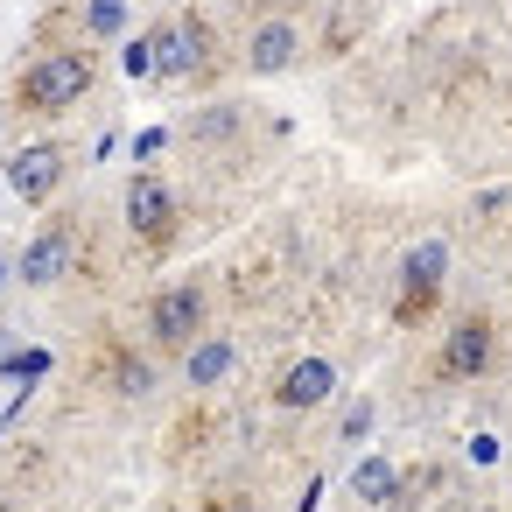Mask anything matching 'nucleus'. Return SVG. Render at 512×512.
Segmentation results:
<instances>
[{"mask_svg": "<svg viewBox=\"0 0 512 512\" xmlns=\"http://www.w3.org/2000/svg\"><path fill=\"white\" fill-rule=\"evenodd\" d=\"M295 57H302V29L295 22H260L253 43H246V71L253 78H281Z\"/></svg>", "mask_w": 512, "mask_h": 512, "instance_id": "obj_10", "label": "nucleus"}, {"mask_svg": "<svg viewBox=\"0 0 512 512\" xmlns=\"http://www.w3.org/2000/svg\"><path fill=\"white\" fill-rule=\"evenodd\" d=\"M64 169H71V148L64 141H29V148L8 155V190L22 204H50L64 190Z\"/></svg>", "mask_w": 512, "mask_h": 512, "instance_id": "obj_6", "label": "nucleus"}, {"mask_svg": "<svg viewBox=\"0 0 512 512\" xmlns=\"http://www.w3.org/2000/svg\"><path fill=\"white\" fill-rule=\"evenodd\" d=\"M239 120H246L239 106H211V113L190 120V134H197V141H225V134H239Z\"/></svg>", "mask_w": 512, "mask_h": 512, "instance_id": "obj_15", "label": "nucleus"}, {"mask_svg": "<svg viewBox=\"0 0 512 512\" xmlns=\"http://www.w3.org/2000/svg\"><path fill=\"white\" fill-rule=\"evenodd\" d=\"M155 78L162 85H197L211 78V22L204 15H176V22H155Z\"/></svg>", "mask_w": 512, "mask_h": 512, "instance_id": "obj_2", "label": "nucleus"}, {"mask_svg": "<svg viewBox=\"0 0 512 512\" xmlns=\"http://www.w3.org/2000/svg\"><path fill=\"white\" fill-rule=\"evenodd\" d=\"M442 274H449V246L442 239H421L407 260H400V302H393V323H421L442 295Z\"/></svg>", "mask_w": 512, "mask_h": 512, "instance_id": "obj_5", "label": "nucleus"}, {"mask_svg": "<svg viewBox=\"0 0 512 512\" xmlns=\"http://www.w3.org/2000/svg\"><path fill=\"white\" fill-rule=\"evenodd\" d=\"M337 393V365L330 358H295L281 379H274V400L288 407V414H302V407H316V400H330Z\"/></svg>", "mask_w": 512, "mask_h": 512, "instance_id": "obj_9", "label": "nucleus"}, {"mask_svg": "<svg viewBox=\"0 0 512 512\" xmlns=\"http://www.w3.org/2000/svg\"><path fill=\"white\" fill-rule=\"evenodd\" d=\"M162 141H169V134H162V127H148V134H141V141H134V155H141V162H148V155H162Z\"/></svg>", "mask_w": 512, "mask_h": 512, "instance_id": "obj_19", "label": "nucleus"}, {"mask_svg": "<svg viewBox=\"0 0 512 512\" xmlns=\"http://www.w3.org/2000/svg\"><path fill=\"white\" fill-rule=\"evenodd\" d=\"M351 491H358L365 505H393V498H400V470H393L386 456H365L358 477H351Z\"/></svg>", "mask_w": 512, "mask_h": 512, "instance_id": "obj_12", "label": "nucleus"}, {"mask_svg": "<svg viewBox=\"0 0 512 512\" xmlns=\"http://www.w3.org/2000/svg\"><path fill=\"white\" fill-rule=\"evenodd\" d=\"M127 78H155V36H134L127 43Z\"/></svg>", "mask_w": 512, "mask_h": 512, "instance_id": "obj_16", "label": "nucleus"}, {"mask_svg": "<svg viewBox=\"0 0 512 512\" xmlns=\"http://www.w3.org/2000/svg\"><path fill=\"white\" fill-rule=\"evenodd\" d=\"M372 435V400H358L351 414H344V442H365Z\"/></svg>", "mask_w": 512, "mask_h": 512, "instance_id": "obj_18", "label": "nucleus"}, {"mask_svg": "<svg viewBox=\"0 0 512 512\" xmlns=\"http://www.w3.org/2000/svg\"><path fill=\"white\" fill-rule=\"evenodd\" d=\"M491 351H498V323L491 316L449 323V337H442V379H477L491 365Z\"/></svg>", "mask_w": 512, "mask_h": 512, "instance_id": "obj_8", "label": "nucleus"}, {"mask_svg": "<svg viewBox=\"0 0 512 512\" xmlns=\"http://www.w3.org/2000/svg\"><path fill=\"white\" fill-rule=\"evenodd\" d=\"M71 260H78V218H50V225L29 239V253L15 260V274H22L29 288H50V281L71 274Z\"/></svg>", "mask_w": 512, "mask_h": 512, "instance_id": "obj_7", "label": "nucleus"}, {"mask_svg": "<svg viewBox=\"0 0 512 512\" xmlns=\"http://www.w3.org/2000/svg\"><path fill=\"white\" fill-rule=\"evenodd\" d=\"M204 337V288L197 281H176L148 302V344L155 351H190Z\"/></svg>", "mask_w": 512, "mask_h": 512, "instance_id": "obj_4", "label": "nucleus"}, {"mask_svg": "<svg viewBox=\"0 0 512 512\" xmlns=\"http://www.w3.org/2000/svg\"><path fill=\"white\" fill-rule=\"evenodd\" d=\"M127 29V0H85V36L92 43H113Z\"/></svg>", "mask_w": 512, "mask_h": 512, "instance_id": "obj_14", "label": "nucleus"}, {"mask_svg": "<svg viewBox=\"0 0 512 512\" xmlns=\"http://www.w3.org/2000/svg\"><path fill=\"white\" fill-rule=\"evenodd\" d=\"M106 379H113L120 393H148V386H155V372H148L134 351H120V344H106Z\"/></svg>", "mask_w": 512, "mask_h": 512, "instance_id": "obj_13", "label": "nucleus"}, {"mask_svg": "<svg viewBox=\"0 0 512 512\" xmlns=\"http://www.w3.org/2000/svg\"><path fill=\"white\" fill-rule=\"evenodd\" d=\"M0 288H8V260H0Z\"/></svg>", "mask_w": 512, "mask_h": 512, "instance_id": "obj_21", "label": "nucleus"}, {"mask_svg": "<svg viewBox=\"0 0 512 512\" xmlns=\"http://www.w3.org/2000/svg\"><path fill=\"white\" fill-rule=\"evenodd\" d=\"M218 512H260V505H253V498H232V505H218Z\"/></svg>", "mask_w": 512, "mask_h": 512, "instance_id": "obj_20", "label": "nucleus"}, {"mask_svg": "<svg viewBox=\"0 0 512 512\" xmlns=\"http://www.w3.org/2000/svg\"><path fill=\"white\" fill-rule=\"evenodd\" d=\"M36 372H50V351H15L8 358V379H36Z\"/></svg>", "mask_w": 512, "mask_h": 512, "instance_id": "obj_17", "label": "nucleus"}, {"mask_svg": "<svg viewBox=\"0 0 512 512\" xmlns=\"http://www.w3.org/2000/svg\"><path fill=\"white\" fill-rule=\"evenodd\" d=\"M232 365H239V351H232L225 337H197V344L183 351V379H190V386H225Z\"/></svg>", "mask_w": 512, "mask_h": 512, "instance_id": "obj_11", "label": "nucleus"}, {"mask_svg": "<svg viewBox=\"0 0 512 512\" xmlns=\"http://www.w3.org/2000/svg\"><path fill=\"white\" fill-rule=\"evenodd\" d=\"M92 85H99V57H92V50H43V57L15 78V113L57 120V113H71L78 99H92Z\"/></svg>", "mask_w": 512, "mask_h": 512, "instance_id": "obj_1", "label": "nucleus"}, {"mask_svg": "<svg viewBox=\"0 0 512 512\" xmlns=\"http://www.w3.org/2000/svg\"><path fill=\"white\" fill-rule=\"evenodd\" d=\"M120 211H127V232L148 246V253H169L176 246V225H183V204H176V190L162 183V176H134L127 183V197H120Z\"/></svg>", "mask_w": 512, "mask_h": 512, "instance_id": "obj_3", "label": "nucleus"}]
</instances>
